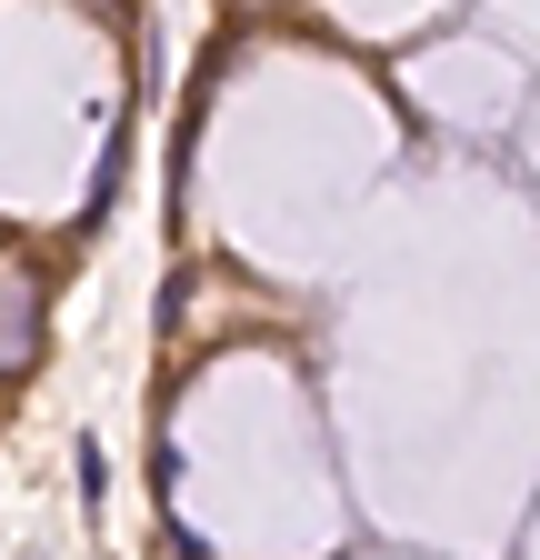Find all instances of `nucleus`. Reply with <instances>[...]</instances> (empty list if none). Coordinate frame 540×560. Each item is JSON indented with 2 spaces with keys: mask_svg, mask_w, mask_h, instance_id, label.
I'll return each instance as SVG.
<instances>
[{
  "mask_svg": "<svg viewBox=\"0 0 540 560\" xmlns=\"http://www.w3.org/2000/svg\"><path fill=\"white\" fill-rule=\"evenodd\" d=\"M151 490H161V501L180 490V451H171V441H151Z\"/></svg>",
  "mask_w": 540,
  "mask_h": 560,
  "instance_id": "f03ea898",
  "label": "nucleus"
},
{
  "mask_svg": "<svg viewBox=\"0 0 540 560\" xmlns=\"http://www.w3.org/2000/svg\"><path fill=\"white\" fill-rule=\"evenodd\" d=\"M31 361H40V311L0 301V371H31Z\"/></svg>",
  "mask_w": 540,
  "mask_h": 560,
  "instance_id": "f257e3e1",
  "label": "nucleus"
}]
</instances>
